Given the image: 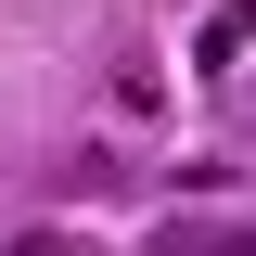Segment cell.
<instances>
[{
  "mask_svg": "<svg viewBox=\"0 0 256 256\" xmlns=\"http://www.w3.org/2000/svg\"><path fill=\"white\" fill-rule=\"evenodd\" d=\"M13 256H64V244H52V230H26V244H13Z\"/></svg>",
  "mask_w": 256,
  "mask_h": 256,
  "instance_id": "3957f363",
  "label": "cell"
},
{
  "mask_svg": "<svg viewBox=\"0 0 256 256\" xmlns=\"http://www.w3.org/2000/svg\"><path fill=\"white\" fill-rule=\"evenodd\" d=\"M244 52H256V0H230L218 26H205V77H218V64H244Z\"/></svg>",
  "mask_w": 256,
  "mask_h": 256,
  "instance_id": "6da1fadb",
  "label": "cell"
},
{
  "mask_svg": "<svg viewBox=\"0 0 256 256\" xmlns=\"http://www.w3.org/2000/svg\"><path fill=\"white\" fill-rule=\"evenodd\" d=\"M166 256H256V230H166Z\"/></svg>",
  "mask_w": 256,
  "mask_h": 256,
  "instance_id": "7a4b0ae2",
  "label": "cell"
}]
</instances>
